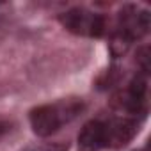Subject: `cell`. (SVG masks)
<instances>
[{"label": "cell", "mask_w": 151, "mask_h": 151, "mask_svg": "<svg viewBox=\"0 0 151 151\" xmlns=\"http://www.w3.org/2000/svg\"><path fill=\"white\" fill-rule=\"evenodd\" d=\"M82 110V101L64 100L53 105H41L30 112V126L36 135L48 137L55 133L64 123L71 121Z\"/></svg>", "instance_id": "obj_1"}, {"label": "cell", "mask_w": 151, "mask_h": 151, "mask_svg": "<svg viewBox=\"0 0 151 151\" xmlns=\"http://www.w3.org/2000/svg\"><path fill=\"white\" fill-rule=\"evenodd\" d=\"M62 27L77 36H89V37H100L105 30L103 16L84 9V7H73L59 16Z\"/></svg>", "instance_id": "obj_2"}, {"label": "cell", "mask_w": 151, "mask_h": 151, "mask_svg": "<svg viewBox=\"0 0 151 151\" xmlns=\"http://www.w3.org/2000/svg\"><path fill=\"white\" fill-rule=\"evenodd\" d=\"M149 29V13L144 9H137L135 6H126L119 13L117 30L128 36L132 41L142 37Z\"/></svg>", "instance_id": "obj_3"}, {"label": "cell", "mask_w": 151, "mask_h": 151, "mask_svg": "<svg viewBox=\"0 0 151 151\" xmlns=\"http://www.w3.org/2000/svg\"><path fill=\"white\" fill-rule=\"evenodd\" d=\"M139 130V124L135 119L130 117H116L109 123H105V137H107V146L112 147H121L128 144Z\"/></svg>", "instance_id": "obj_4"}, {"label": "cell", "mask_w": 151, "mask_h": 151, "mask_svg": "<svg viewBox=\"0 0 151 151\" xmlns=\"http://www.w3.org/2000/svg\"><path fill=\"white\" fill-rule=\"evenodd\" d=\"M78 146L82 151H98L107 146L105 137V123L93 119L84 124V128L78 133Z\"/></svg>", "instance_id": "obj_5"}, {"label": "cell", "mask_w": 151, "mask_h": 151, "mask_svg": "<svg viewBox=\"0 0 151 151\" xmlns=\"http://www.w3.org/2000/svg\"><path fill=\"white\" fill-rule=\"evenodd\" d=\"M23 151H68V142H36L27 146Z\"/></svg>", "instance_id": "obj_6"}, {"label": "cell", "mask_w": 151, "mask_h": 151, "mask_svg": "<svg viewBox=\"0 0 151 151\" xmlns=\"http://www.w3.org/2000/svg\"><path fill=\"white\" fill-rule=\"evenodd\" d=\"M7 130H9V124L7 123H0V137H2L4 133H7Z\"/></svg>", "instance_id": "obj_7"}]
</instances>
